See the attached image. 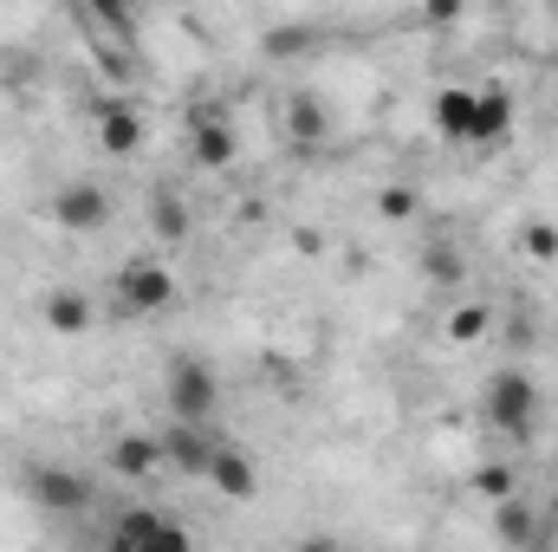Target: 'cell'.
<instances>
[{"mask_svg":"<svg viewBox=\"0 0 558 552\" xmlns=\"http://www.w3.org/2000/svg\"><path fill=\"white\" fill-rule=\"evenodd\" d=\"M539 410H546L539 377L520 371V364H500V371L481 384V416H487V429L507 435V442H526V435L539 429Z\"/></svg>","mask_w":558,"mask_h":552,"instance_id":"obj_1","label":"cell"},{"mask_svg":"<svg viewBox=\"0 0 558 552\" xmlns=\"http://www.w3.org/2000/svg\"><path fill=\"white\" fill-rule=\"evenodd\" d=\"M20 488H26V501H33L39 514H85V507L98 501L92 475H78V468H65V461H33V468L20 475Z\"/></svg>","mask_w":558,"mask_h":552,"instance_id":"obj_2","label":"cell"},{"mask_svg":"<svg viewBox=\"0 0 558 552\" xmlns=\"http://www.w3.org/2000/svg\"><path fill=\"white\" fill-rule=\"evenodd\" d=\"M162 397H169V416H189V422H208L215 404H221V377L208 358H175L162 371Z\"/></svg>","mask_w":558,"mask_h":552,"instance_id":"obj_3","label":"cell"},{"mask_svg":"<svg viewBox=\"0 0 558 552\" xmlns=\"http://www.w3.org/2000/svg\"><path fill=\"white\" fill-rule=\"evenodd\" d=\"M111 286H118V299L131 305V312H162V305H175V267L169 261H156V254H131L118 274H111Z\"/></svg>","mask_w":558,"mask_h":552,"instance_id":"obj_4","label":"cell"},{"mask_svg":"<svg viewBox=\"0 0 558 552\" xmlns=\"http://www.w3.org/2000/svg\"><path fill=\"white\" fill-rule=\"evenodd\" d=\"M52 221L72 228V235H98V228L111 221V195H105L98 182H65V189L52 195Z\"/></svg>","mask_w":558,"mask_h":552,"instance_id":"obj_5","label":"cell"},{"mask_svg":"<svg viewBox=\"0 0 558 552\" xmlns=\"http://www.w3.org/2000/svg\"><path fill=\"white\" fill-rule=\"evenodd\" d=\"M156 442H162V461H169L175 475H208V455H215V435H208L202 422H189V416H169V429H162Z\"/></svg>","mask_w":558,"mask_h":552,"instance_id":"obj_6","label":"cell"},{"mask_svg":"<svg viewBox=\"0 0 558 552\" xmlns=\"http://www.w3.org/2000/svg\"><path fill=\"white\" fill-rule=\"evenodd\" d=\"M513 92L507 85H487V92H474V131L468 143H481V149H500V143H513Z\"/></svg>","mask_w":558,"mask_h":552,"instance_id":"obj_7","label":"cell"},{"mask_svg":"<svg viewBox=\"0 0 558 552\" xmlns=\"http://www.w3.org/2000/svg\"><path fill=\"white\" fill-rule=\"evenodd\" d=\"M428 124H435L441 143H468V131H474V85H435Z\"/></svg>","mask_w":558,"mask_h":552,"instance_id":"obj_8","label":"cell"},{"mask_svg":"<svg viewBox=\"0 0 558 552\" xmlns=\"http://www.w3.org/2000/svg\"><path fill=\"white\" fill-rule=\"evenodd\" d=\"M202 481H215L228 501H254V494H260V475H254L247 448H234V442H215V455H208V475H202Z\"/></svg>","mask_w":558,"mask_h":552,"instance_id":"obj_9","label":"cell"},{"mask_svg":"<svg viewBox=\"0 0 558 552\" xmlns=\"http://www.w3.org/2000/svg\"><path fill=\"white\" fill-rule=\"evenodd\" d=\"M279 131L299 143V149H318V143L331 137V111H325V98H318V92H292V98H286V124H279Z\"/></svg>","mask_w":558,"mask_h":552,"instance_id":"obj_10","label":"cell"},{"mask_svg":"<svg viewBox=\"0 0 558 552\" xmlns=\"http://www.w3.org/2000/svg\"><path fill=\"white\" fill-rule=\"evenodd\" d=\"M98 149H105V156H137L143 149V111L137 105L111 98V105L98 111Z\"/></svg>","mask_w":558,"mask_h":552,"instance_id":"obj_11","label":"cell"},{"mask_svg":"<svg viewBox=\"0 0 558 552\" xmlns=\"http://www.w3.org/2000/svg\"><path fill=\"white\" fill-rule=\"evenodd\" d=\"M234 149H241V143H234V124H228V118H208V111H202V118L189 124V156H195L202 169H228Z\"/></svg>","mask_w":558,"mask_h":552,"instance_id":"obj_12","label":"cell"},{"mask_svg":"<svg viewBox=\"0 0 558 552\" xmlns=\"http://www.w3.org/2000/svg\"><path fill=\"white\" fill-rule=\"evenodd\" d=\"M494 533H500V547H539V540H546V527H539L533 501H520V494L494 501Z\"/></svg>","mask_w":558,"mask_h":552,"instance_id":"obj_13","label":"cell"},{"mask_svg":"<svg viewBox=\"0 0 558 552\" xmlns=\"http://www.w3.org/2000/svg\"><path fill=\"white\" fill-rule=\"evenodd\" d=\"M111 540H118V547H131V540L189 547V527H175V520H162V514H143V507H131V514H118V520H111Z\"/></svg>","mask_w":558,"mask_h":552,"instance_id":"obj_14","label":"cell"},{"mask_svg":"<svg viewBox=\"0 0 558 552\" xmlns=\"http://www.w3.org/2000/svg\"><path fill=\"white\" fill-rule=\"evenodd\" d=\"M39 319H46L59 338H78V332L92 325V299H85V292H72V286H52V292H46V305H39Z\"/></svg>","mask_w":558,"mask_h":552,"instance_id":"obj_15","label":"cell"},{"mask_svg":"<svg viewBox=\"0 0 558 552\" xmlns=\"http://www.w3.org/2000/svg\"><path fill=\"white\" fill-rule=\"evenodd\" d=\"M111 468H118L124 481H143L149 468H162V442H156V435H118V442H111Z\"/></svg>","mask_w":558,"mask_h":552,"instance_id":"obj_16","label":"cell"},{"mask_svg":"<svg viewBox=\"0 0 558 552\" xmlns=\"http://www.w3.org/2000/svg\"><path fill=\"white\" fill-rule=\"evenodd\" d=\"M149 235H156V241H189V208H182L169 189L149 195Z\"/></svg>","mask_w":558,"mask_h":552,"instance_id":"obj_17","label":"cell"},{"mask_svg":"<svg viewBox=\"0 0 558 552\" xmlns=\"http://www.w3.org/2000/svg\"><path fill=\"white\" fill-rule=\"evenodd\" d=\"M422 274L435 279L441 292H454V286H461V274H468V267H461V248H454V241H435V248H422Z\"/></svg>","mask_w":558,"mask_h":552,"instance_id":"obj_18","label":"cell"},{"mask_svg":"<svg viewBox=\"0 0 558 552\" xmlns=\"http://www.w3.org/2000/svg\"><path fill=\"white\" fill-rule=\"evenodd\" d=\"M85 7H92V20L111 26V33H137V20H143V0H85Z\"/></svg>","mask_w":558,"mask_h":552,"instance_id":"obj_19","label":"cell"},{"mask_svg":"<svg viewBox=\"0 0 558 552\" xmlns=\"http://www.w3.org/2000/svg\"><path fill=\"white\" fill-rule=\"evenodd\" d=\"M494 332V312L487 305H461L454 319H448V345H474V338H487Z\"/></svg>","mask_w":558,"mask_h":552,"instance_id":"obj_20","label":"cell"},{"mask_svg":"<svg viewBox=\"0 0 558 552\" xmlns=\"http://www.w3.org/2000/svg\"><path fill=\"white\" fill-rule=\"evenodd\" d=\"M416 208H422V202H416V189H410V182H390V189L377 195V215H384V221H410Z\"/></svg>","mask_w":558,"mask_h":552,"instance_id":"obj_21","label":"cell"},{"mask_svg":"<svg viewBox=\"0 0 558 552\" xmlns=\"http://www.w3.org/2000/svg\"><path fill=\"white\" fill-rule=\"evenodd\" d=\"M474 494L507 501V494H513V468H500V461H494V468H481V475H474Z\"/></svg>","mask_w":558,"mask_h":552,"instance_id":"obj_22","label":"cell"},{"mask_svg":"<svg viewBox=\"0 0 558 552\" xmlns=\"http://www.w3.org/2000/svg\"><path fill=\"white\" fill-rule=\"evenodd\" d=\"M526 254H533V261H558V228L553 221H533V228H526Z\"/></svg>","mask_w":558,"mask_h":552,"instance_id":"obj_23","label":"cell"},{"mask_svg":"<svg viewBox=\"0 0 558 552\" xmlns=\"http://www.w3.org/2000/svg\"><path fill=\"white\" fill-rule=\"evenodd\" d=\"M292 52H305V26H279V33H267V59H292Z\"/></svg>","mask_w":558,"mask_h":552,"instance_id":"obj_24","label":"cell"},{"mask_svg":"<svg viewBox=\"0 0 558 552\" xmlns=\"http://www.w3.org/2000/svg\"><path fill=\"white\" fill-rule=\"evenodd\" d=\"M422 20L428 26H448V20H461V0H422Z\"/></svg>","mask_w":558,"mask_h":552,"instance_id":"obj_25","label":"cell"},{"mask_svg":"<svg viewBox=\"0 0 558 552\" xmlns=\"http://www.w3.org/2000/svg\"><path fill=\"white\" fill-rule=\"evenodd\" d=\"M546 514H553V540H558V494H553V501H546Z\"/></svg>","mask_w":558,"mask_h":552,"instance_id":"obj_26","label":"cell"}]
</instances>
